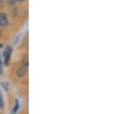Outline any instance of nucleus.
Listing matches in <instances>:
<instances>
[{
    "label": "nucleus",
    "instance_id": "obj_1",
    "mask_svg": "<svg viewBox=\"0 0 124 114\" xmlns=\"http://www.w3.org/2000/svg\"><path fill=\"white\" fill-rule=\"evenodd\" d=\"M11 54H12V47L11 46H7L4 50V54H3V57H4V63L7 65L10 61V57H11Z\"/></svg>",
    "mask_w": 124,
    "mask_h": 114
},
{
    "label": "nucleus",
    "instance_id": "obj_2",
    "mask_svg": "<svg viewBox=\"0 0 124 114\" xmlns=\"http://www.w3.org/2000/svg\"><path fill=\"white\" fill-rule=\"evenodd\" d=\"M8 25V17L4 13L0 14V26L5 27Z\"/></svg>",
    "mask_w": 124,
    "mask_h": 114
},
{
    "label": "nucleus",
    "instance_id": "obj_3",
    "mask_svg": "<svg viewBox=\"0 0 124 114\" xmlns=\"http://www.w3.org/2000/svg\"><path fill=\"white\" fill-rule=\"evenodd\" d=\"M26 73H27V65H23V66H21V67L18 69V71H17V75H18V77H23Z\"/></svg>",
    "mask_w": 124,
    "mask_h": 114
},
{
    "label": "nucleus",
    "instance_id": "obj_4",
    "mask_svg": "<svg viewBox=\"0 0 124 114\" xmlns=\"http://www.w3.org/2000/svg\"><path fill=\"white\" fill-rule=\"evenodd\" d=\"M18 107H19V102H18V100H16V104H15V107L13 108V114L16 113V111L18 110Z\"/></svg>",
    "mask_w": 124,
    "mask_h": 114
},
{
    "label": "nucleus",
    "instance_id": "obj_5",
    "mask_svg": "<svg viewBox=\"0 0 124 114\" xmlns=\"http://www.w3.org/2000/svg\"><path fill=\"white\" fill-rule=\"evenodd\" d=\"M4 107V101H3V98H2V94L0 92V108H2Z\"/></svg>",
    "mask_w": 124,
    "mask_h": 114
},
{
    "label": "nucleus",
    "instance_id": "obj_6",
    "mask_svg": "<svg viewBox=\"0 0 124 114\" xmlns=\"http://www.w3.org/2000/svg\"><path fill=\"white\" fill-rule=\"evenodd\" d=\"M2 73V62H1V59H0V75Z\"/></svg>",
    "mask_w": 124,
    "mask_h": 114
},
{
    "label": "nucleus",
    "instance_id": "obj_7",
    "mask_svg": "<svg viewBox=\"0 0 124 114\" xmlns=\"http://www.w3.org/2000/svg\"><path fill=\"white\" fill-rule=\"evenodd\" d=\"M16 1H18V2H21V1H23V0H16Z\"/></svg>",
    "mask_w": 124,
    "mask_h": 114
}]
</instances>
